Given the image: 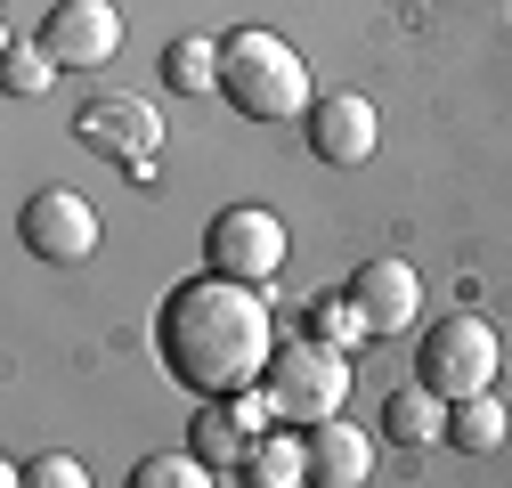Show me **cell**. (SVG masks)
Listing matches in <instances>:
<instances>
[{
  "label": "cell",
  "mask_w": 512,
  "mask_h": 488,
  "mask_svg": "<svg viewBox=\"0 0 512 488\" xmlns=\"http://www.w3.org/2000/svg\"><path fill=\"white\" fill-rule=\"evenodd\" d=\"M74 139L90 147V155H122V163H155V147H163V114L147 106V98H90L82 114H74Z\"/></svg>",
  "instance_id": "cell-8"
},
{
  "label": "cell",
  "mask_w": 512,
  "mask_h": 488,
  "mask_svg": "<svg viewBox=\"0 0 512 488\" xmlns=\"http://www.w3.org/2000/svg\"><path fill=\"white\" fill-rule=\"evenodd\" d=\"M220 57H228V41L179 33V41L163 49V82H171V90H220Z\"/></svg>",
  "instance_id": "cell-16"
},
{
  "label": "cell",
  "mask_w": 512,
  "mask_h": 488,
  "mask_svg": "<svg viewBox=\"0 0 512 488\" xmlns=\"http://www.w3.org/2000/svg\"><path fill=\"white\" fill-rule=\"evenodd\" d=\"M204 269L269 285V277L285 269V220H277L269 204H228V212H212V228H204Z\"/></svg>",
  "instance_id": "cell-5"
},
{
  "label": "cell",
  "mask_w": 512,
  "mask_h": 488,
  "mask_svg": "<svg viewBox=\"0 0 512 488\" xmlns=\"http://www.w3.org/2000/svg\"><path fill=\"white\" fill-rule=\"evenodd\" d=\"M49 74H57V57H49L41 41H17V33H9V57H0V82H9V98H41Z\"/></svg>",
  "instance_id": "cell-18"
},
{
  "label": "cell",
  "mask_w": 512,
  "mask_h": 488,
  "mask_svg": "<svg viewBox=\"0 0 512 488\" xmlns=\"http://www.w3.org/2000/svg\"><path fill=\"white\" fill-rule=\"evenodd\" d=\"M244 480H252V488H301V480H309V432H301V423H285V432H261V440H252Z\"/></svg>",
  "instance_id": "cell-14"
},
{
  "label": "cell",
  "mask_w": 512,
  "mask_h": 488,
  "mask_svg": "<svg viewBox=\"0 0 512 488\" xmlns=\"http://www.w3.org/2000/svg\"><path fill=\"white\" fill-rule=\"evenodd\" d=\"M301 334L334 342V350H366V342H374V326L358 318V301H350V293H317L309 310H301Z\"/></svg>",
  "instance_id": "cell-17"
},
{
  "label": "cell",
  "mask_w": 512,
  "mask_h": 488,
  "mask_svg": "<svg viewBox=\"0 0 512 488\" xmlns=\"http://www.w3.org/2000/svg\"><path fill=\"white\" fill-rule=\"evenodd\" d=\"M504 375V342L488 318H439L423 342H415V383H431L439 399H472V391H496Z\"/></svg>",
  "instance_id": "cell-4"
},
{
  "label": "cell",
  "mask_w": 512,
  "mask_h": 488,
  "mask_svg": "<svg viewBox=\"0 0 512 488\" xmlns=\"http://www.w3.org/2000/svg\"><path fill=\"white\" fill-rule=\"evenodd\" d=\"M220 98L244 122H301L309 114V57L261 25H244V33H228V57H220Z\"/></svg>",
  "instance_id": "cell-2"
},
{
  "label": "cell",
  "mask_w": 512,
  "mask_h": 488,
  "mask_svg": "<svg viewBox=\"0 0 512 488\" xmlns=\"http://www.w3.org/2000/svg\"><path fill=\"white\" fill-rule=\"evenodd\" d=\"M382 440H399V448H431V440H447V399H439L431 383L391 391V399H382Z\"/></svg>",
  "instance_id": "cell-13"
},
{
  "label": "cell",
  "mask_w": 512,
  "mask_h": 488,
  "mask_svg": "<svg viewBox=\"0 0 512 488\" xmlns=\"http://www.w3.org/2000/svg\"><path fill=\"white\" fill-rule=\"evenodd\" d=\"M504 432H512V415H504V399H496V391L447 399V448H464V456H488V448H504Z\"/></svg>",
  "instance_id": "cell-15"
},
{
  "label": "cell",
  "mask_w": 512,
  "mask_h": 488,
  "mask_svg": "<svg viewBox=\"0 0 512 488\" xmlns=\"http://www.w3.org/2000/svg\"><path fill=\"white\" fill-rule=\"evenodd\" d=\"M155 350L171 366L179 391L196 399H236L244 383L269 375L277 358V318H269V293L252 277H179L155 310Z\"/></svg>",
  "instance_id": "cell-1"
},
{
  "label": "cell",
  "mask_w": 512,
  "mask_h": 488,
  "mask_svg": "<svg viewBox=\"0 0 512 488\" xmlns=\"http://www.w3.org/2000/svg\"><path fill=\"white\" fill-rule=\"evenodd\" d=\"M261 383L277 391V423H301V432H309V423L342 415V399H350V350L317 342V334L277 342V358H269Z\"/></svg>",
  "instance_id": "cell-3"
},
{
  "label": "cell",
  "mask_w": 512,
  "mask_h": 488,
  "mask_svg": "<svg viewBox=\"0 0 512 488\" xmlns=\"http://www.w3.org/2000/svg\"><path fill=\"white\" fill-rule=\"evenodd\" d=\"M342 293L358 301V318L374 326V342H391V334H407V326L423 318V277H415L407 261H366Z\"/></svg>",
  "instance_id": "cell-10"
},
{
  "label": "cell",
  "mask_w": 512,
  "mask_h": 488,
  "mask_svg": "<svg viewBox=\"0 0 512 488\" xmlns=\"http://www.w3.org/2000/svg\"><path fill=\"white\" fill-rule=\"evenodd\" d=\"M17 236H25L33 261H49V269H82V261L98 253V212H90V196H74V188H41V196H25Z\"/></svg>",
  "instance_id": "cell-6"
},
{
  "label": "cell",
  "mask_w": 512,
  "mask_h": 488,
  "mask_svg": "<svg viewBox=\"0 0 512 488\" xmlns=\"http://www.w3.org/2000/svg\"><path fill=\"white\" fill-rule=\"evenodd\" d=\"M17 480H33V488H90V472H82L74 456H33Z\"/></svg>",
  "instance_id": "cell-20"
},
{
  "label": "cell",
  "mask_w": 512,
  "mask_h": 488,
  "mask_svg": "<svg viewBox=\"0 0 512 488\" xmlns=\"http://www.w3.org/2000/svg\"><path fill=\"white\" fill-rule=\"evenodd\" d=\"M301 139H309L317 163L358 171V163H374V147H382V114H374V98H358V90H326V98H309Z\"/></svg>",
  "instance_id": "cell-7"
},
{
  "label": "cell",
  "mask_w": 512,
  "mask_h": 488,
  "mask_svg": "<svg viewBox=\"0 0 512 488\" xmlns=\"http://www.w3.org/2000/svg\"><path fill=\"white\" fill-rule=\"evenodd\" d=\"M41 49L57 57V66L90 74V66H106V57L122 49V9L114 0H57V9L41 17Z\"/></svg>",
  "instance_id": "cell-9"
},
{
  "label": "cell",
  "mask_w": 512,
  "mask_h": 488,
  "mask_svg": "<svg viewBox=\"0 0 512 488\" xmlns=\"http://www.w3.org/2000/svg\"><path fill=\"white\" fill-rule=\"evenodd\" d=\"M212 480H220V472H212L196 448H187V456H171V448H163V456H147V464L131 472V488H212Z\"/></svg>",
  "instance_id": "cell-19"
},
{
  "label": "cell",
  "mask_w": 512,
  "mask_h": 488,
  "mask_svg": "<svg viewBox=\"0 0 512 488\" xmlns=\"http://www.w3.org/2000/svg\"><path fill=\"white\" fill-rule=\"evenodd\" d=\"M187 448H196L220 480H244V464H252V432H244V415H236L228 399L196 407V432H187Z\"/></svg>",
  "instance_id": "cell-12"
},
{
  "label": "cell",
  "mask_w": 512,
  "mask_h": 488,
  "mask_svg": "<svg viewBox=\"0 0 512 488\" xmlns=\"http://www.w3.org/2000/svg\"><path fill=\"white\" fill-rule=\"evenodd\" d=\"M309 480H317V488H358V480H374V440L358 432V423H342V415L309 423Z\"/></svg>",
  "instance_id": "cell-11"
}]
</instances>
